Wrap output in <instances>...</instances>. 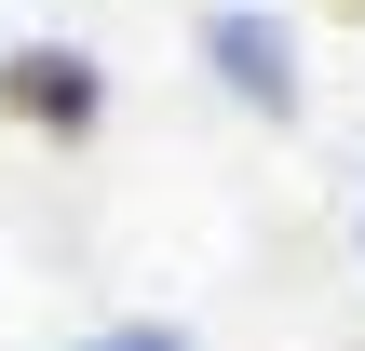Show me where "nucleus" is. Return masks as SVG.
I'll use <instances>...</instances> for the list:
<instances>
[{
	"instance_id": "f03ea898",
	"label": "nucleus",
	"mask_w": 365,
	"mask_h": 351,
	"mask_svg": "<svg viewBox=\"0 0 365 351\" xmlns=\"http://www.w3.org/2000/svg\"><path fill=\"white\" fill-rule=\"evenodd\" d=\"M95 351H190L176 325H135V338H95Z\"/></svg>"
},
{
	"instance_id": "f257e3e1",
	"label": "nucleus",
	"mask_w": 365,
	"mask_h": 351,
	"mask_svg": "<svg viewBox=\"0 0 365 351\" xmlns=\"http://www.w3.org/2000/svg\"><path fill=\"white\" fill-rule=\"evenodd\" d=\"M217 54H230V68H244V81L284 108V41H271V27H217Z\"/></svg>"
}]
</instances>
